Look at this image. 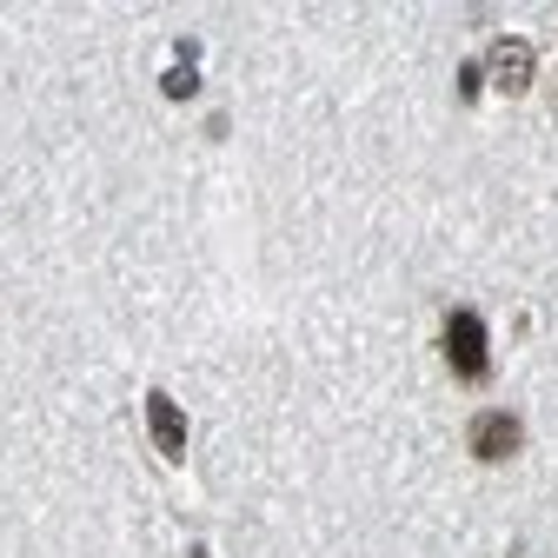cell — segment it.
Listing matches in <instances>:
<instances>
[{"instance_id": "obj_5", "label": "cell", "mask_w": 558, "mask_h": 558, "mask_svg": "<svg viewBox=\"0 0 558 558\" xmlns=\"http://www.w3.org/2000/svg\"><path fill=\"white\" fill-rule=\"evenodd\" d=\"M193 558H199V551H193Z\"/></svg>"}, {"instance_id": "obj_2", "label": "cell", "mask_w": 558, "mask_h": 558, "mask_svg": "<svg viewBox=\"0 0 558 558\" xmlns=\"http://www.w3.org/2000/svg\"><path fill=\"white\" fill-rule=\"evenodd\" d=\"M519 446H525V426H519L512 412L485 405V412H472V418H465V452H472L478 465H506Z\"/></svg>"}, {"instance_id": "obj_1", "label": "cell", "mask_w": 558, "mask_h": 558, "mask_svg": "<svg viewBox=\"0 0 558 558\" xmlns=\"http://www.w3.org/2000/svg\"><path fill=\"white\" fill-rule=\"evenodd\" d=\"M446 366H452L459 386H485V379H493V339H485V319L472 306L446 313Z\"/></svg>"}, {"instance_id": "obj_3", "label": "cell", "mask_w": 558, "mask_h": 558, "mask_svg": "<svg viewBox=\"0 0 558 558\" xmlns=\"http://www.w3.org/2000/svg\"><path fill=\"white\" fill-rule=\"evenodd\" d=\"M485 66H493V87L499 94H525L532 87V47L525 40H493V53H485Z\"/></svg>"}, {"instance_id": "obj_4", "label": "cell", "mask_w": 558, "mask_h": 558, "mask_svg": "<svg viewBox=\"0 0 558 558\" xmlns=\"http://www.w3.org/2000/svg\"><path fill=\"white\" fill-rule=\"evenodd\" d=\"M147 426H154L160 459H180V452H186V412H180L167 392H147Z\"/></svg>"}]
</instances>
